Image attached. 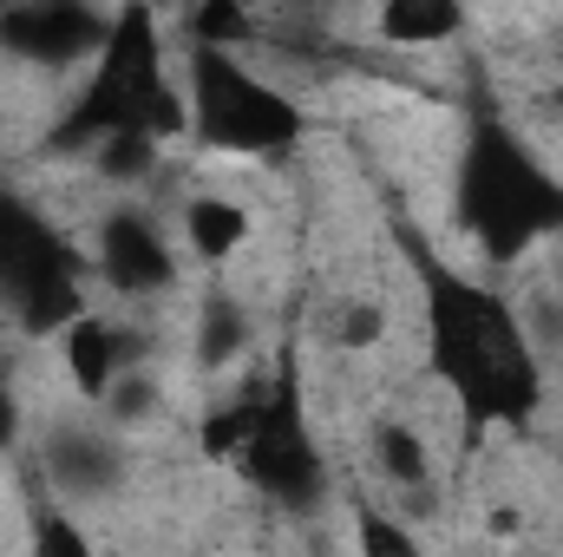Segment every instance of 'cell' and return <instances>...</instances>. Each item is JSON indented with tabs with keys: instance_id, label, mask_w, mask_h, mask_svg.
I'll list each match as a JSON object with an SVG mask.
<instances>
[{
	"instance_id": "cell-21",
	"label": "cell",
	"mask_w": 563,
	"mask_h": 557,
	"mask_svg": "<svg viewBox=\"0 0 563 557\" xmlns=\"http://www.w3.org/2000/svg\"><path fill=\"white\" fill-rule=\"evenodd\" d=\"M20 433H26L20 387H13V374H7V361H0V452H13V446H20Z\"/></svg>"
},
{
	"instance_id": "cell-19",
	"label": "cell",
	"mask_w": 563,
	"mask_h": 557,
	"mask_svg": "<svg viewBox=\"0 0 563 557\" xmlns=\"http://www.w3.org/2000/svg\"><path fill=\"white\" fill-rule=\"evenodd\" d=\"M354 525H361V532H354V538H361V551H374V557H387V551L413 557V551H420V538H413L400 518H387L380 505H354Z\"/></svg>"
},
{
	"instance_id": "cell-2",
	"label": "cell",
	"mask_w": 563,
	"mask_h": 557,
	"mask_svg": "<svg viewBox=\"0 0 563 557\" xmlns=\"http://www.w3.org/2000/svg\"><path fill=\"white\" fill-rule=\"evenodd\" d=\"M112 132H144L157 144L190 139V86H177L164 59V26L151 0L112 7V26L92 53L79 99L46 132V157H92V144H106Z\"/></svg>"
},
{
	"instance_id": "cell-12",
	"label": "cell",
	"mask_w": 563,
	"mask_h": 557,
	"mask_svg": "<svg viewBox=\"0 0 563 557\" xmlns=\"http://www.w3.org/2000/svg\"><path fill=\"white\" fill-rule=\"evenodd\" d=\"M465 33V0H380L374 7V40L420 53V46H452Z\"/></svg>"
},
{
	"instance_id": "cell-17",
	"label": "cell",
	"mask_w": 563,
	"mask_h": 557,
	"mask_svg": "<svg viewBox=\"0 0 563 557\" xmlns=\"http://www.w3.org/2000/svg\"><path fill=\"white\" fill-rule=\"evenodd\" d=\"M157 151H164V144L144 139V132H112L106 144H92V164H99V177H112V184H144L151 164H157Z\"/></svg>"
},
{
	"instance_id": "cell-1",
	"label": "cell",
	"mask_w": 563,
	"mask_h": 557,
	"mask_svg": "<svg viewBox=\"0 0 563 557\" xmlns=\"http://www.w3.org/2000/svg\"><path fill=\"white\" fill-rule=\"evenodd\" d=\"M400 256L420 282V321H426V368L452 394L472 439L498 426H531L544 414V354L525 315L492 288L445 263L420 230H400Z\"/></svg>"
},
{
	"instance_id": "cell-4",
	"label": "cell",
	"mask_w": 563,
	"mask_h": 557,
	"mask_svg": "<svg viewBox=\"0 0 563 557\" xmlns=\"http://www.w3.org/2000/svg\"><path fill=\"white\" fill-rule=\"evenodd\" d=\"M190 86V139L223 157H282L308 139V112L295 92L269 86L243 66L236 46H190L184 53Z\"/></svg>"
},
{
	"instance_id": "cell-8",
	"label": "cell",
	"mask_w": 563,
	"mask_h": 557,
	"mask_svg": "<svg viewBox=\"0 0 563 557\" xmlns=\"http://www.w3.org/2000/svg\"><path fill=\"white\" fill-rule=\"evenodd\" d=\"M99 276L125 302H151V295H164L177 282V250H170V237H164V223L151 210L119 204L99 223Z\"/></svg>"
},
{
	"instance_id": "cell-20",
	"label": "cell",
	"mask_w": 563,
	"mask_h": 557,
	"mask_svg": "<svg viewBox=\"0 0 563 557\" xmlns=\"http://www.w3.org/2000/svg\"><path fill=\"white\" fill-rule=\"evenodd\" d=\"M26 545L33 551H86V532L73 525V518H59V505H33V532H26Z\"/></svg>"
},
{
	"instance_id": "cell-6",
	"label": "cell",
	"mask_w": 563,
	"mask_h": 557,
	"mask_svg": "<svg viewBox=\"0 0 563 557\" xmlns=\"http://www.w3.org/2000/svg\"><path fill=\"white\" fill-rule=\"evenodd\" d=\"M236 472L250 492H263L282 512H314L334 485L328 472V452L308 426V401H301V368L295 354H282V368L269 374V401L256 419V439L236 452Z\"/></svg>"
},
{
	"instance_id": "cell-9",
	"label": "cell",
	"mask_w": 563,
	"mask_h": 557,
	"mask_svg": "<svg viewBox=\"0 0 563 557\" xmlns=\"http://www.w3.org/2000/svg\"><path fill=\"white\" fill-rule=\"evenodd\" d=\"M53 341H59L66 381H73L86 401H106V387H112L132 361H144L139 341H132V335H119V321H106V315H92V308H79Z\"/></svg>"
},
{
	"instance_id": "cell-11",
	"label": "cell",
	"mask_w": 563,
	"mask_h": 557,
	"mask_svg": "<svg viewBox=\"0 0 563 557\" xmlns=\"http://www.w3.org/2000/svg\"><path fill=\"white\" fill-rule=\"evenodd\" d=\"M184 243H190L197 263L223 270V263L243 256V243H250V210H243L236 197H223V190H190V197H184Z\"/></svg>"
},
{
	"instance_id": "cell-22",
	"label": "cell",
	"mask_w": 563,
	"mask_h": 557,
	"mask_svg": "<svg viewBox=\"0 0 563 557\" xmlns=\"http://www.w3.org/2000/svg\"><path fill=\"white\" fill-rule=\"evenodd\" d=\"M0 132H7V99H0Z\"/></svg>"
},
{
	"instance_id": "cell-16",
	"label": "cell",
	"mask_w": 563,
	"mask_h": 557,
	"mask_svg": "<svg viewBox=\"0 0 563 557\" xmlns=\"http://www.w3.org/2000/svg\"><path fill=\"white\" fill-rule=\"evenodd\" d=\"M256 7L250 0H190V46H250Z\"/></svg>"
},
{
	"instance_id": "cell-15",
	"label": "cell",
	"mask_w": 563,
	"mask_h": 557,
	"mask_svg": "<svg viewBox=\"0 0 563 557\" xmlns=\"http://www.w3.org/2000/svg\"><path fill=\"white\" fill-rule=\"evenodd\" d=\"M367 446H374V472H380L387 485H400V492H426V485H432V446L420 439V426L380 419Z\"/></svg>"
},
{
	"instance_id": "cell-7",
	"label": "cell",
	"mask_w": 563,
	"mask_h": 557,
	"mask_svg": "<svg viewBox=\"0 0 563 557\" xmlns=\"http://www.w3.org/2000/svg\"><path fill=\"white\" fill-rule=\"evenodd\" d=\"M112 13H99L92 0H0V53H13L20 66H73L92 59L106 40Z\"/></svg>"
},
{
	"instance_id": "cell-10",
	"label": "cell",
	"mask_w": 563,
	"mask_h": 557,
	"mask_svg": "<svg viewBox=\"0 0 563 557\" xmlns=\"http://www.w3.org/2000/svg\"><path fill=\"white\" fill-rule=\"evenodd\" d=\"M46 479H53V492L59 499H106L119 479H125V452L112 446V439H99V433H86V426H59L53 439H46Z\"/></svg>"
},
{
	"instance_id": "cell-3",
	"label": "cell",
	"mask_w": 563,
	"mask_h": 557,
	"mask_svg": "<svg viewBox=\"0 0 563 557\" xmlns=\"http://www.w3.org/2000/svg\"><path fill=\"white\" fill-rule=\"evenodd\" d=\"M452 217L472 237V250L498 270L525 263L531 250L563 237V177L498 106H478L459 139Z\"/></svg>"
},
{
	"instance_id": "cell-18",
	"label": "cell",
	"mask_w": 563,
	"mask_h": 557,
	"mask_svg": "<svg viewBox=\"0 0 563 557\" xmlns=\"http://www.w3.org/2000/svg\"><path fill=\"white\" fill-rule=\"evenodd\" d=\"M380 341H387V308H380L374 295H354V302L341 308V321H334V348L361 354V348H380Z\"/></svg>"
},
{
	"instance_id": "cell-5",
	"label": "cell",
	"mask_w": 563,
	"mask_h": 557,
	"mask_svg": "<svg viewBox=\"0 0 563 557\" xmlns=\"http://www.w3.org/2000/svg\"><path fill=\"white\" fill-rule=\"evenodd\" d=\"M0 308L26 335H59L86 308V256L20 197L0 190Z\"/></svg>"
},
{
	"instance_id": "cell-14",
	"label": "cell",
	"mask_w": 563,
	"mask_h": 557,
	"mask_svg": "<svg viewBox=\"0 0 563 557\" xmlns=\"http://www.w3.org/2000/svg\"><path fill=\"white\" fill-rule=\"evenodd\" d=\"M243 348H250V308L230 288H210L197 302V368L203 374H223V368L243 361Z\"/></svg>"
},
{
	"instance_id": "cell-13",
	"label": "cell",
	"mask_w": 563,
	"mask_h": 557,
	"mask_svg": "<svg viewBox=\"0 0 563 557\" xmlns=\"http://www.w3.org/2000/svg\"><path fill=\"white\" fill-rule=\"evenodd\" d=\"M263 401H269V381H243L236 394H217L203 419H197V452L203 459H230L256 439V419H263Z\"/></svg>"
}]
</instances>
